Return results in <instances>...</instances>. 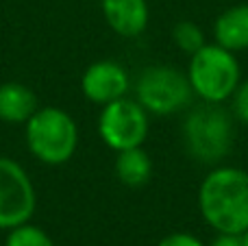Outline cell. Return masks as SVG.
<instances>
[{"label": "cell", "mask_w": 248, "mask_h": 246, "mask_svg": "<svg viewBox=\"0 0 248 246\" xmlns=\"http://www.w3.org/2000/svg\"><path fill=\"white\" fill-rule=\"evenodd\" d=\"M194 90L187 74L174 65H148L135 81V100L155 116H172L192 105Z\"/></svg>", "instance_id": "5"}, {"label": "cell", "mask_w": 248, "mask_h": 246, "mask_svg": "<svg viewBox=\"0 0 248 246\" xmlns=\"http://www.w3.org/2000/svg\"><path fill=\"white\" fill-rule=\"evenodd\" d=\"M4 246H55V242L44 229L24 222L16 229H9Z\"/></svg>", "instance_id": "14"}, {"label": "cell", "mask_w": 248, "mask_h": 246, "mask_svg": "<svg viewBox=\"0 0 248 246\" xmlns=\"http://www.w3.org/2000/svg\"><path fill=\"white\" fill-rule=\"evenodd\" d=\"M37 194L26 170L11 157H0V229H16L31 220Z\"/></svg>", "instance_id": "7"}, {"label": "cell", "mask_w": 248, "mask_h": 246, "mask_svg": "<svg viewBox=\"0 0 248 246\" xmlns=\"http://www.w3.org/2000/svg\"><path fill=\"white\" fill-rule=\"evenodd\" d=\"M233 138V116L222 103H201L183 120V146L198 164L218 166L231 153Z\"/></svg>", "instance_id": "2"}, {"label": "cell", "mask_w": 248, "mask_h": 246, "mask_svg": "<svg viewBox=\"0 0 248 246\" xmlns=\"http://www.w3.org/2000/svg\"><path fill=\"white\" fill-rule=\"evenodd\" d=\"M157 246H205V244H202L201 240L196 238V235H192V233H183V231H179V233H170V235H166V238H163Z\"/></svg>", "instance_id": "16"}, {"label": "cell", "mask_w": 248, "mask_h": 246, "mask_svg": "<svg viewBox=\"0 0 248 246\" xmlns=\"http://www.w3.org/2000/svg\"><path fill=\"white\" fill-rule=\"evenodd\" d=\"M242 242H244V246H248V231L246 233H242Z\"/></svg>", "instance_id": "18"}, {"label": "cell", "mask_w": 248, "mask_h": 246, "mask_svg": "<svg viewBox=\"0 0 248 246\" xmlns=\"http://www.w3.org/2000/svg\"><path fill=\"white\" fill-rule=\"evenodd\" d=\"M128 74L120 63L109 59L94 61L81 77V92L87 100L96 105H109L124 98L128 92Z\"/></svg>", "instance_id": "8"}, {"label": "cell", "mask_w": 248, "mask_h": 246, "mask_svg": "<svg viewBox=\"0 0 248 246\" xmlns=\"http://www.w3.org/2000/svg\"><path fill=\"white\" fill-rule=\"evenodd\" d=\"M187 78L202 103H224L240 85V63L220 44H205L189 59Z\"/></svg>", "instance_id": "4"}, {"label": "cell", "mask_w": 248, "mask_h": 246, "mask_svg": "<svg viewBox=\"0 0 248 246\" xmlns=\"http://www.w3.org/2000/svg\"><path fill=\"white\" fill-rule=\"evenodd\" d=\"M216 44L231 52H240L248 48V4H233L224 9L214 24Z\"/></svg>", "instance_id": "11"}, {"label": "cell", "mask_w": 248, "mask_h": 246, "mask_svg": "<svg viewBox=\"0 0 248 246\" xmlns=\"http://www.w3.org/2000/svg\"><path fill=\"white\" fill-rule=\"evenodd\" d=\"M231 98H233V113H235V118L248 124V81L237 85L235 94Z\"/></svg>", "instance_id": "15"}, {"label": "cell", "mask_w": 248, "mask_h": 246, "mask_svg": "<svg viewBox=\"0 0 248 246\" xmlns=\"http://www.w3.org/2000/svg\"><path fill=\"white\" fill-rule=\"evenodd\" d=\"M37 109V96L29 85L17 81H9L0 85V122L26 124Z\"/></svg>", "instance_id": "10"}, {"label": "cell", "mask_w": 248, "mask_h": 246, "mask_svg": "<svg viewBox=\"0 0 248 246\" xmlns=\"http://www.w3.org/2000/svg\"><path fill=\"white\" fill-rule=\"evenodd\" d=\"M198 207L205 222L218 233L242 235L248 231V172L218 166L201 183Z\"/></svg>", "instance_id": "1"}, {"label": "cell", "mask_w": 248, "mask_h": 246, "mask_svg": "<svg viewBox=\"0 0 248 246\" xmlns=\"http://www.w3.org/2000/svg\"><path fill=\"white\" fill-rule=\"evenodd\" d=\"M116 177L126 187H144L153 177V161L141 146L120 151L116 157Z\"/></svg>", "instance_id": "12"}, {"label": "cell", "mask_w": 248, "mask_h": 246, "mask_svg": "<svg viewBox=\"0 0 248 246\" xmlns=\"http://www.w3.org/2000/svg\"><path fill=\"white\" fill-rule=\"evenodd\" d=\"M211 246H244V242H242V235L218 233V238L211 242Z\"/></svg>", "instance_id": "17"}, {"label": "cell", "mask_w": 248, "mask_h": 246, "mask_svg": "<svg viewBox=\"0 0 248 246\" xmlns=\"http://www.w3.org/2000/svg\"><path fill=\"white\" fill-rule=\"evenodd\" d=\"M109 29L124 39L140 37L150 20L146 0H100Z\"/></svg>", "instance_id": "9"}, {"label": "cell", "mask_w": 248, "mask_h": 246, "mask_svg": "<svg viewBox=\"0 0 248 246\" xmlns=\"http://www.w3.org/2000/svg\"><path fill=\"white\" fill-rule=\"evenodd\" d=\"M31 155L46 166H63L78 146V126L68 111L59 107H39L24 124Z\"/></svg>", "instance_id": "3"}, {"label": "cell", "mask_w": 248, "mask_h": 246, "mask_svg": "<svg viewBox=\"0 0 248 246\" xmlns=\"http://www.w3.org/2000/svg\"><path fill=\"white\" fill-rule=\"evenodd\" d=\"M98 135L116 153L141 146L148 135V111L126 96L113 100L98 116Z\"/></svg>", "instance_id": "6"}, {"label": "cell", "mask_w": 248, "mask_h": 246, "mask_svg": "<svg viewBox=\"0 0 248 246\" xmlns=\"http://www.w3.org/2000/svg\"><path fill=\"white\" fill-rule=\"evenodd\" d=\"M172 42L179 50H183L185 55L192 57L194 52H198L205 46V33L202 29L192 20H181L172 26Z\"/></svg>", "instance_id": "13"}]
</instances>
